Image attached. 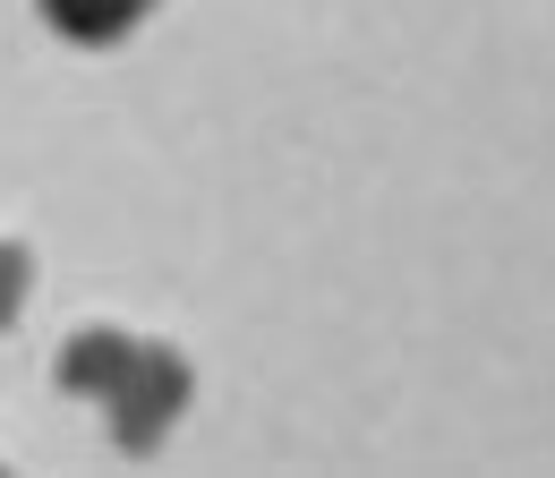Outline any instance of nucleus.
<instances>
[{
	"label": "nucleus",
	"mask_w": 555,
	"mask_h": 478,
	"mask_svg": "<svg viewBox=\"0 0 555 478\" xmlns=\"http://www.w3.org/2000/svg\"><path fill=\"white\" fill-rule=\"evenodd\" d=\"M180 393H189V367L171 359V350H138L129 341V359H120V376H112V436L129 444V453H145L163 427H171V410H180Z\"/></svg>",
	"instance_id": "1"
},
{
	"label": "nucleus",
	"mask_w": 555,
	"mask_h": 478,
	"mask_svg": "<svg viewBox=\"0 0 555 478\" xmlns=\"http://www.w3.org/2000/svg\"><path fill=\"white\" fill-rule=\"evenodd\" d=\"M17 299H26V257H17V248H0V316H9Z\"/></svg>",
	"instance_id": "3"
},
{
	"label": "nucleus",
	"mask_w": 555,
	"mask_h": 478,
	"mask_svg": "<svg viewBox=\"0 0 555 478\" xmlns=\"http://www.w3.org/2000/svg\"><path fill=\"white\" fill-rule=\"evenodd\" d=\"M154 0H43V17L61 26V35H77V43H112V35H129Z\"/></svg>",
	"instance_id": "2"
}]
</instances>
